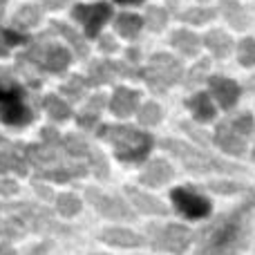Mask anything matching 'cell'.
<instances>
[{
    "label": "cell",
    "instance_id": "7c38bea8",
    "mask_svg": "<svg viewBox=\"0 0 255 255\" xmlns=\"http://www.w3.org/2000/svg\"><path fill=\"white\" fill-rule=\"evenodd\" d=\"M213 141L229 154H238L240 157V154L247 152V136L240 134V132L231 126V121H222V124L215 128Z\"/></svg>",
    "mask_w": 255,
    "mask_h": 255
},
{
    "label": "cell",
    "instance_id": "c3c4849f",
    "mask_svg": "<svg viewBox=\"0 0 255 255\" xmlns=\"http://www.w3.org/2000/svg\"><path fill=\"white\" fill-rule=\"evenodd\" d=\"M249 90L255 92V76H251V81H249Z\"/></svg>",
    "mask_w": 255,
    "mask_h": 255
},
{
    "label": "cell",
    "instance_id": "d6986e66",
    "mask_svg": "<svg viewBox=\"0 0 255 255\" xmlns=\"http://www.w3.org/2000/svg\"><path fill=\"white\" fill-rule=\"evenodd\" d=\"M204 45L211 49L215 58H226L231 54V49H233V38L222 29H213L204 36Z\"/></svg>",
    "mask_w": 255,
    "mask_h": 255
},
{
    "label": "cell",
    "instance_id": "ab89813d",
    "mask_svg": "<svg viewBox=\"0 0 255 255\" xmlns=\"http://www.w3.org/2000/svg\"><path fill=\"white\" fill-rule=\"evenodd\" d=\"M18 190V186L9 179H0V195H13Z\"/></svg>",
    "mask_w": 255,
    "mask_h": 255
},
{
    "label": "cell",
    "instance_id": "8d00e7d4",
    "mask_svg": "<svg viewBox=\"0 0 255 255\" xmlns=\"http://www.w3.org/2000/svg\"><path fill=\"white\" fill-rule=\"evenodd\" d=\"M208 65H211V63H208V61H199L197 65H195L193 70H190L188 79H186V85H188V88H193V85H197L199 81H202L204 76H206V72H208Z\"/></svg>",
    "mask_w": 255,
    "mask_h": 255
},
{
    "label": "cell",
    "instance_id": "ffe728a7",
    "mask_svg": "<svg viewBox=\"0 0 255 255\" xmlns=\"http://www.w3.org/2000/svg\"><path fill=\"white\" fill-rule=\"evenodd\" d=\"M188 110L193 112V117L197 121H202V124H206V121L215 119V106H213L211 97H208L206 92H197L193 99H188Z\"/></svg>",
    "mask_w": 255,
    "mask_h": 255
},
{
    "label": "cell",
    "instance_id": "4316f807",
    "mask_svg": "<svg viewBox=\"0 0 255 255\" xmlns=\"http://www.w3.org/2000/svg\"><path fill=\"white\" fill-rule=\"evenodd\" d=\"M38 20H40V9L36 4H25L13 16V25L20 27V29H31L34 25H38Z\"/></svg>",
    "mask_w": 255,
    "mask_h": 255
},
{
    "label": "cell",
    "instance_id": "30bf717a",
    "mask_svg": "<svg viewBox=\"0 0 255 255\" xmlns=\"http://www.w3.org/2000/svg\"><path fill=\"white\" fill-rule=\"evenodd\" d=\"M85 197H88V202L92 204L101 215L110 217V220H126V222L134 220V213H132L121 199L110 197V195L101 193V190H97V188H88L85 190Z\"/></svg>",
    "mask_w": 255,
    "mask_h": 255
},
{
    "label": "cell",
    "instance_id": "8fae6325",
    "mask_svg": "<svg viewBox=\"0 0 255 255\" xmlns=\"http://www.w3.org/2000/svg\"><path fill=\"white\" fill-rule=\"evenodd\" d=\"M0 172H16L27 175L25 145H13L4 136H0Z\"/></svg>",
    "mask_w": 255,
    "mask_h": 255
},
{
    "label": "cell",
    "instance_id": "277c9868",
    "mask_svg": "<svg viewBox=\"0 0 255 255\" xmlns=\"http://www.w3.org/2000/svg\"><path fill=\"white\" fill-rule=\"evenodd\" d=\"M161 148L168 150V152H172L175 157H179L181 163L186 166V170H190V172H224V175H238V172H244L242 166L222 161V159L213 157V154L204 152V150H199V148H193V145L184 143V141L163 139Z\"/></svg>",
    "mask_w": 255,
    "mask_h": 255
},
{
    "label": "cell",
    "instance_id": "484cf974",
    "mask_svg": "<svg viewBox=\"0 0 255 255\" xmlns=\"http://www.w3.org/2000/svg\"><path fill=\"white\" fill-rule=\"evenodd\" d=\"M103 106H106V97L103 94H97V97H92L88 101V106H85V110L79 115V126L85 128V130H90V128H94V124H99V115H101Z\"/></svg>",
    "mask_w": 255,
    "mask_h": 255
},
{
    "label": "cell",
    "instance_id": "cb8c5ba5",
    "mask_svg": "<svg viewBox=\"0 0 255 255\" xmlns=\"http://www.w3.org/2000/svg\"><path fill=\"white\" fill-rule=\"evenodd\" d=\"M220 7H222L224 18L235 27V29H247L249 18H247L244 7L238 2V0H220Z\"/></svg>",
    "mask_w": 255,
    "mask_h": 255
},
{
    "label": "cell",
    "instance_id": "e0dca14e",
    "mask_svg": "<svg viewBox=\"0 0 255 255\" xmlns=\"http://www.w3.org/2000/svg\"><path fill=\"white\" fill-rule=\"evenodd\" d=\"M172 175H175V170H172V166L166 161V159H154V161L148 163V168H145L143 175H141V184L163 186L166 181L172 179Z\"/></svg>",
    "mask_w": 255,
    "mask_h": 255
},
{
    "label": "cell",
    "instance_id": "ba28073f",
    "mask_svg": "<svg viewBox=\"0 0 255 255\" xmlns=\"http://www.w3.org/2000/svg\"><path fill=\"white\" fill-rule=\"evenodd\" d=\"M72 16L83 25V34L88 38H94V36L101 34L103 25L110 20L112 16V7L108 2H94V4H76L72 9Z\"/></svg>",
    "mask_w": 255,
    "mask_h": 255
},
{
    "label": "cell",
    "instance_id": "60d3db41",
    "mask_svg": "<svg viewBox=\"0 0 255 255\" xmlns=\"http://www.w3.org/2000/svg\"><path fill=\"white\" fill-rule=\"evenodd\" d=\"M99 45H101L103 52H115V47H117V45H115V38H112V36H103Z\"/></svg>",
    "mask_w": 255,
    "mask_h": 255
},
{
    "label": "cell",
    "instance_id": "bcb514c9",
    "mask_svg": "<svg viewBox=\"0 0 255 255\" xmlns=\"http://www.w3.org/2000/svg\"><path fill=\"white\" fill-rule=\"evenodd\" d=\"M139 56H141V54L136 52L134 47H132V49H128V58H130V61H136V58H139Z\"/></svg>",
    "mask_w": 255,
    "mask_h": 255
},
{
    "label": "cell",
    "instance_id": "f546056e",
    "mask_svg": "<svg viewBox=\"0 0 255 255\" xmlns=\"http://www.w3.org/2000/svg\"><path fill=\"white\" fill-rule=\"evenodd\" d=\"M56 208L63 217H72L81 211V199L72 193H63L56 197Z\"/></svg>",
    "mask_w": 255,
    "mask_h": 255
},
{
    "label": "cell",
    "instance_id": "7a4b0ae2",
    "mask_svg": "<svg viewBox=\"0 0 255 255\" xmlns=\"http://www.w3.org/2000/svg\"><path fill=\"white\" fill-rule=\"evenodd\" d=\"M7 220L0 222V235L2 238H22L27 233H72L70 229L54 222L52 213L36 204H7Z\"/></svg>",
    "mask_w": 255,
    "mask_h": 255
},
{
    "label": "cell",
    "instance_id": "d590c367",
    "mask_svg": "<svg viewBox=\"0 0 255 255\" xmlns=\"http://www.w3.org/2000/svg\"><path fill=\"white\" fill-rule=\"evenodd\" d=\"M231 126H233L242 136H249L255 130V121H253V117L249 115V112H244V115H238L235 119H231Z\"/></svg>",
    "mask_w": 255,
    "mask_h": 255
},
{
    "label": "cell",
    "instance_id": "3957f363",
    "mask_svg": "<svg viewBox=\"0 0 255 255\" xmlns=\"http://www.w3.org/2000/svg\"><path fill=\"white\" fill-rule=\"evenodd\" d=\"M99 136L115 145L117 157L128 163L143 161L154 143V139L148 132H141L130 126H101L99 128Z\"/></svg>",
    "mask_w": 255,
    "mask_h": 255
},
{
    "label": "cell",
    "instance_id": "1f68e13d",
    "mask_svg": "<svg viewBox=\"0 0 255 255\" xmlns=\"http://www.w3.org/2000/svg\"><path fill=\"white\" fill-rule=\"evenodd\" d=\"M238 58L244 67L255 65V38H242L238 45Z\"/></svg>",
    "mask_w": 255,
    "mask_h": 255
},
{
    "label": "cell",
    "instance_id": "6da1fadb",
    "mask_svg": "<svg viewBox=\"0 0 255 255\" xmlns=\"http://www.w3.org/2000/svg\"><path fill=\"white\" fill-rule=\"evenodd\" d=\"M255 211V193L247 197L238 208L222 215L204 229L195 255H238L249 242V220Z\"/></svg>",
    "mask_w": 255,
    "mask_h": 255
},
{
    "label": "cell",
    "instance_id": "ee69618b",
    "mask_svg": "<svg viewBox=\"0 0 255 255\" xmlns=\"http://www.w3.org/2000/svg\"><path fill=\"white\" fill-rule=\"evenodd\" d=\"M0 255H16L9 244H0Z\"/></svg>",
    "mask_w": 255,
    "mask_h": 255
},
{
    "label": "cell",
    "instance_id": "44dd1931",
    "mask_svg": "<svg viewBox=\"0 0 255 255\" xmlns=\"http://www.w3.org/2000/svg\"><path fill=\"white\" fill-rule=\"evenodd\" d=\"M170 45L177 49V52L184 54V56H195V54L199 52L202 38H199L197 34H193V31H188V29H179L170 36Z\"/></svg>",
    "mask_w": 255,
    "mask_h": 255
},
{
    "label": "cell",
    "instance_id": "f6af8a7d",
    "mask_svg": "<svg viewBox=\"0 0 255 255\" xmlns=\"http://www.w3.org/2000/svg\"><path fill=\"white\" fill-rule=\"evenodd\" d=\"M36 190H38V193H40V195H43V197H45V199H49V197H52V190L43 188V186H36Z\"/></svg>",
    "mask_w": 255,
    "mask_h": 255
},
{
    "label": "cell",
    "instance_id": "f1b7e54d",
    "mask_svg": "<svg viewBox=\"0 0 255 255\" xmlns=\"http://www.w3.org/2000/svg\"><path fill=\"white\" fill-rule=\"evenodd\" d=\"M179 18L184 22H190V25H204V22H208V20L215 18V9H211V7H193V9H188V11L181 13Z\"/></svg>",
    "mask_w": 255,
    "mask_h": 255
},
{
    "label": "cell",
    "instance_id": "d4e9b609",
    "mask_svg": "<svg viewBox=\"0 0 255 255\" xmlns=\"http://www.w3.org/2000/svg\"><path fill=\"white\" fill-rule=\"evenodd\" d=\"M141 27H143V20H141L136 13H119V16H117V20H115L117 34H121L128 40L136 38V36H139V31H141Z\"/></svg>",
    "mask_w": 255,
    "mask_h": 255
},
{
    "label": "cell",
    "instance_id": "f35d334b",
    "mask_svg": "<svg viewBox=\"0 0 255 255\" xmlns=\"http://www.w3.org/2000/svg\"><path fill=\"white\" fill-rule=\"evenodd\" d=\"M181 128H184L186 132H188L193 139H197L199 143H211V136L206 134V132H202V130H197V128H193L190 124H181Z\"/></svg>",
    "mask_w": 255,
    "mask_h": 255
},
{
    "label": "cell",
    "instance_id": "681fc988",
    "mask_svg": "<svg viewBox=\"0 0 255 255\" xmlns=\"http://www.w3.org/2000/svg\"><path fill=\"white\" fill-rule=\"evenodd\" d=\"M4 4H7V0H0V18H2V13H4Z\"/></svg>",
    "mask_w": 255,
    "mask_h": 255
},
{
    "label": "cell",
    "instance_id": "5b68a950",
    "mask_svg": "<svg viewBox=\"0 0 255 255\" xmlns=\"http://www.w3.org/2000/svg\"><path fill=\"white\" fill-rule=\"evenodd\" d=\"M70 63H72L70 49H65L63 45L52 43L49 31L40 36L38 40H34V43L29 45V49L20 56V65H27V67H31V70L54 72V74L67 70Z\"/></svg>",
    "mask_w": 255,
    "mask_h": 255
},
{
    "label": "cell",
    "instance_id": "e575fe53",
    "mask_svg": "<svg viewBox=\"0 0 255 255\" xmlns=\"http://www.w3.org/2000/svg\"><path fill=\"white\" fill-rule=\"evenodd\" d=\"M25 36L18 34V31H9V29H0V56H7L9 47L13 45H22L25 43Z\"/></svg>",
    "mask_w": 255,
    "mask_h": 255
},
{
    "label": "cell",
    "instance_id": "9a60e30c",
    "mask_svg": "<svg viewBox=\"0 0 255 255\" xmlns=\"http://www.w3.org/2000/svg\"><path fill=\"white\" fill-rule=\"evenodd\" d=\"M139 92H134V90L130 88H117V92L112 94V101H110V110L115 112L117 117H121V119H126V117H130L132 112L139 108Z\"/></svg>",
    "mask_w": 255,
    "mask_h": 255
},
{
    "label": "cell",
    "instance_id": "7dc6e473",
    "mask_svg": "<svg viewBox=\"0 0 255 255\" xmlns=\"http://www.w3.org/2000/svg\"><path fill=\"white\" fill-rule=\"evenodd\" d=\"M117 2H121V4H141L143 0H117Z\"/></svg>",
    "mask_w": 255,
    "mask_h": 255
},
{
    "label": "cell",
    "instance_id": "4fadbf2b",
    "mask_svg": "<svg viewBox=\"0 0 255 255\" xmlns=\"http://www.w3.org/2000/svg\"><path fill=\"white\" fill-rule=\"evenodd\" d=\"M0 119L7 126L22 128L34 119V112L25 103V97H16V99H9V101L0 103Z\"/></svg>",
    "mask_w": 255,
    "mask_h": 255
},
{
    "label": "cell",
    "instance_id": "74e56055",
    "mask_svg": "<svg viewBox=\"0 0 255 255\" xmlns=\"http://www.w3.org/2000/svg\"><path fill=\"white\" fill-rule=\"evenodd\" d=\"M208 188H211L213 193H220V195H233V193H240V190H242V186H240V184H231V181H211V184H208Z\"/></svg>",
    "mask_w": 255,
    "mask_h": 255
},
{
    "label": "cell",
    "instance_id": "7bdbcfd3",
    "mask_svg": "<svg viewBox=\"0 0 255 255\" xmlns=\"http://www.w3.org/2000/svg\"><path fill=\"white\" fill-rule=\"evenodd\" d=\"M43 2H45V4H47V7H49V9H61V7H63V4H65V2H67V0H43Z\"/></svg>",
    "mask_w": 255,
    "mask_h": 255
},
{
    "label": "cell",
    "instance_id": "ac0fdd59",
    "mask_svg": "<svg viewBox=\"0 0 255 255\" xmlns=\"http://www.w3.org/2000/svg\"><path fill=\"white\" fill-rule=\"evenodd\" d=\"M101 240L112 247H126V249H136L143 247V238L128 229H108L101 233Z\"/></svg>",
    "mask_w": 255,
    "mask_h": 255
},
{
    "label": "cell",
    "instance_id": "603a6c76",
    "mask_svg": "<svg viewBox=\"0 0 255 255\" xmlns=\"http://www.w3.org/2000/svg\"><path fill=\"white\" fill-rule=\"evenodd\" d=\"M52 29L58 31V34L74 47V52L79 54V58L88 56L90 49H88V45H85V34H79V31H74L70 25H63V22H52Z\"/></svg>",
    "mask_w": 255,
    "mask_h": 255
},
{
    "label": "cell",
    "instance_id": "b9f144b4",
    "mask_svg": "<svg viewBox=\"0 0 255 255\" xmlns=\"http://www.w3.org/2000/svg\"><path fill=\"white\" fill-rule=\"evenodd\" d=\"M47 249H49V242H43V244H38V247L31 249V251L27 253V255H45V251H47Z\"/></svg>",
    "mask_w": 255,
    "mask_h": 255
},
{
    "label": "cell",
    "instance_id": "816d5d0a",
    "mask_svg": "<svg viewBox=\"0 0 255 255\" xmlns=\"http://www.w3.org/2000/svg\"><path fill=\"white\" fill-rule=\"evenodd\" d=\"M94 255H101V253H94Z\"/></svg>",
    "mask_w": 255,
    "mask_h": 255
},
{
    "label": "cell",
    "instance_id": "2e32d148",
    "mask_svg": "<svg viewBox=\"0 0 255 255\" xmlns=\"http://www.w3.org/2000/svg\"><path fill=\"white\" fill-rule=\"evenodd\" d=\"M126 195L130 197V202L134 204V206L139 208L141 213H148V215H166V213H168V208L163 206V204L159 202L157 197H152V195H145L143 190L134 188V186H128Z\"/></svg>",
    "mask_w": 255,
    "mask_h": 255
},
{
    "label": "cell",
    "instance_id": "7402d4cb",
    "mask_svg": "<svg viewBox=\"0 0 255 255\" xmlns=\"http://www.w3.org/2000/svg\"><path fill=\"white\" fill-rule=\"evenodd\" d=\"M117 74H119V63H112V61H94L92 65H90V83H94V85L112 83Z\"/></svg>",
    "mask_w": 255,
    "mask_h": 255
},
{
    "label": "cell",
    "instance_id": "4dcf8cb0",
    "mask_svg": "<svg viewBox=\"0 0 255 255\" xmlns=\"http://www.w3.org/2000/svg\"><path fill=\"white\" fill-rule=\"evenodd\" d=\"M145 25L152 31H161L168 25V11L163 7H150L145 11Z\"/></svg>",
    "mask_w": 255,
    "mask_h": 255
},
{
    "label": "cell",
    "instance_id": "836d02e7",
    "mask_svg": "<svg viewBox=\"0 0 255 255\" xmlns=\"http://www.w3.org/2000/svg\"><path fill=\"white\" fill-rule=\"evenodd\" d=\"M85 88H88V83H85L81 76H72V79L63 85V94H65L70 101H79L85 94Z\"/></svg>",
    "mask_w": 255,
    "mask_h": 255
},
{
    "label": "cell",
    "instance_id": "83f0119b",
    "mask_svg": "<svg viewBox=\"0 0 255 255\" xmlns=\"http://www.w3.org/2000/svg\"><path fill=\"white\" fill-rule=\"evenodd\" d=\"M45 110H47V115L56 121H65V119H70V115H72L67 101H63V99L56 97V94H49V97L45 99Z\"/></svg>",
    "mask_w": 255,
    "mask_h": 255
},
{
    "label": "cell",
    "instance_id": "f907efd6",
    "mask_svg": "<svg viewBox=\"0 0 255 255\" xmlns=\"http://www.w3.org/2000/svg\"><path fill=\"white\" fill-rule=\"evenodd\" d=\"M253 161H255V150H253Z\"/></svg>",
    "mask_w": 255,
    "mask_h": 255
},
{
    "label": "cell",
    "instance_id": "9c48e42d",
    "mask_svg": "<svg viewBox=\"0 0 255 255\" xmlns=\"http://www.w3.org/2000/svg\"><path fill=\"white\" fill-rule=\"evenodd\" d=\"M170 199L175 204V208L181 215L190 217V220H202L211 213V202L204 195L195 193L190 188H175L170 193Z\"/></svg>",
    "mask_w": 255,
    "mask_h": 255
},
{
    "label": "cell",
    "instance_id": "d6a6232c",
    "mask_svg": "<svg viewBox=\"0 0 255 255\" xmlns=\"http://www.w3.org/2000/svg\"><path fill=\"white\" fill-rule=\"evenodd\" d=\"M161 117H163V112L157 103H145V106H141V110H139V124L157 126L159 121H161Z\"/></svg>",
    "mask_w": 255,
    "mask_h": 255
},
{
    "label": "cell",
    "instance_id": "52a82bcc",
    "mask_svg": "<svg viewBox=\"0 0 255 255\" xmlns=\"http://www.w3.org/2000/svg\"><path fill=\"white\" fill-rule=\"evenodd\" d=\"M150 238H152V247L159 251H168L181 255L193 242V235L186 226L170 224V226H150L148 229Z\"/></svg>",
    "mask_w": 255,
    "mask_h": 255
},
{
    "label": "cell",
    "instance_id": "5bb4252c",
    "mask_svg": "<svg viewBox=\"0 0 255 255\" xmlns=\"http://www.w3.org/2000/svg\"><path fill=\"white\" fill-rule=\"evenodd\" d=\"M208 85H211L213 97L217 99V103H220L224 110H231V108L238 103L240 94H242L240 85L231 79H224V76H211V79H208Z\"/></svg>",
    "mask_w": 255,
    "mask_h": 255
},
{
    "label": "cell",
    "instance_id": "8992f818",
    "mask_svg": "<svg viewBox=\"0 0 255 255\" xmlns=\"http://www.w3.org/2000/svg\"><path fill=\"white\" fill-rule=\"evenodd\" d=\"M141 79L148 83V88L152 92H166L170 85L179 83L184 79V67L170 54H154L150 58L148 67L143 70Z\"/></svg>",
    "mask_w": 255,
    "mask_h": 255
}]
</instances>
